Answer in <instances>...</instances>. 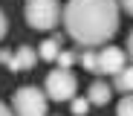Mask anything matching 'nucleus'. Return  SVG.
Wrapping results in <instances>:
<instances>
[{
  "label": "nucleus",
  "mask_w": 133,
  "mask_h": 116,
  "mask_svg": "<svg viewBox=\"0 0 133 116\" xmlns=\"http://www.w3.org/2000/svg\"><path fill=\"white\" fill-rule=\"evenodd\" d=\"M113 87L119 93H133V64H127L122 73L113 76Z\"/></svg>",
  "instance_id": "obj_8"
},
{
  "label": "nucleus",
  "mask_w": 133,
  "mask_h": 116,
  "mask_svg": "<svg viewBox=\"0 0 133 116\" xmlns=\"http://www.w3.org/2000/svg\"><path fill=\"white\" fill-rule=\"evenodd\" d=\"M58 52H61V44H58L55 38L41 41V46H38V55H41L43 61H58Z\"/></svg>",
  "instance_id": "obj_9"
},
{
  "label": "nucleus",
  "mask_w": 133,
  "mask_h": 116,
  "mask_svg": "<svg viewBox=\"0 0 133 116\" xmlns=\"http://www.w3.org/2000/svg\"><path fill=\"white\" fill-rule=\"evenodd\" d=\"M12 58H15V55H12L9 50H0V64H12Z\"/></svg>",
  "instance_id": "obj_15"
},
{
  "label": "nucleus",
  "mask_w": 133,
  "mask_h": 116,
  "mask_svg": "<svg viewBox=\"0 0 133 116\" xmlns=\"http://www.w3.org/2000/svg\"><path fill=\"white\" fill-rule=\"evenodd\" d=\"M23 17L32 29L38 32H49L58 26V20L64 17V9L58 0H26L23 3Z\"/></svg>",
  "instance_id": "obj_2"
},
{
  "label": "nucleus",
  "mask_w": 133,
  "mask_h": 116,
  "mask_svg": "<svg viewBox=\"0 0 133 116\" xmlns=\"http://www.w3.org/2000/svg\"><path fill=\"white\" fill-rule=\"evenodd\" d=\"M61 20L78 46H101L119 32V0H66Z\"/></svg>",
  "instance_id": "obj_1"
},
{
  "label": "nucleus",
  "mask_w": 133,
  "mask_h": 116,
  "mask_svg": "<svg viewBox=\"0 0 133 116\" xmlns=\"http://www.w3.org/2000/svg\"><path fill=\"white\" fill-rule=\"evenodd\" d=\"M110 93H113V87H110L107 81H93L90 87H87V99H90V105L104 107L110 102Z\"/></svg>",
  "instance_id": "obj_7"
},
{
  "label": "nucleus",
  "mask_w": 133,
  "mask_h": 116,
  "mask_svg": "<svg viewBox=\"0 0 133 116\" xmlns=\"http://www.w3.org/2000/svg\"><path fill=\"white\" fill-rule=\"evenodd\" d=\"M116 116H133V96H122V102L116 105Z\"/></svg>",
  "instance_id": "obj_11"
},
{
  "label": "nucleus",
  "mask_w": 133,
  "mask_h": 116,
  "mask_svg": "<svg viewBox=\"0 0 133 116\" xmlns=\"http://www.w3.org/2000/svg\"><path fill=\"white\" fill-rule=\"evenodd\" d=\"M119 6H122L127 15H133V0H119Z\"/></svg>",
  "instance_id": "obj_17"
},
{
  "label": "nucleus",
  "mask_w": 133,
  "mask_h": 116,
  "mask_svg": "<svg viewBox=\"0 0 133 116\" xmlns=\"http://www.w3.org/2000/svg\"><path fill=\"white\" fill-rule=\"evenodd\" d=\"M75 61H78V52H70V50H61L58 52V67H64V70H70Z\"/></svg>",
  "instance_id": "obj_12"
},
{
  "label": "nucleus",
  "mask_w": 133,
  "mask_h": 116,
  "mask_svg": "<svg viewBox=\"0 0 133 116\" xmlns=\"http://www.w3.org/2000/svg\"><path fill=\"white\" fill-rule=\"evenodd\" d=\"M38 52L32 50V46H17V50H15V58H12V64H9V70H12V73H23V70H32L35 64H38Z\"/></svg>",
  "instance_id": "obj_6"
},
{
  "label": "nucleus",
  "mask_w": 133,
  "mask_h": 116,
  "mask_svg": "<svg viewBox=\"0 0 133 116\" xmlns=\"http://www.w3.org/2000/svg\"><path fill=\"white\" fill-rule=\"evenodd\" d=\"M124 67H127V50H119V46L98 50V73L101 76H116Z\"/></svg>",
  "instance_id": "obj_5"
},
{
  "label": "nucleus",
  "mask_w": 133,
  "mask_h": 116,
  "mask_svg": "<svg viewBox=\"0 0 133 116\" xmlns=\"http://www.w3.org/2000/svg\"><path fill=\"white\" fill-rule=\"evenodd\" d=\"M15 116H46V90L38 87H17L12 96Z\"/></svg>",
  "instance_id": "obj_3"
},
{
  "label": "nucleus",
  "mask_w": 133,
  "mask_h": 116,
  "mask_svg": "<svg viewBox=\"0 0 133 116\" xmlns=\"http://www.w3.org/2000/svg\"><path fill=\"white\" fill-rule=\"evenodd\" d=\"M124 50H127V58L133 61V29H130V35H127V46H124Z\"/></svg>",
  "instance_id": "obj_16"
},
{
  "label": "nucleus",
  "mask_w": 133,
  "mask_h": 116,
  "mask_svg": "<svg viewBox=\"0 0 133 116\" xmlns=\"http://www.w3.org/2000/svg\"><path fill=\"white\" fill-rule=\"evenodd\" d=\"M43 90H46V96L52 102H72L75 99V90H78V78L70 73V70H52L46 73V81H43Z\"/></svg>",
  "instance_id": "obj_4"
},
{
  "label": "nucleus",
  "mask_w": 133,
  "mask_h": 116,
  "mask_svg": "<svg viewBox=\"0 0 133 116\" xmlns=\"http://www.w3.org/2000/svg\"><path fill=\"white\" fill-rule=\"evenodd\" d=\"M70 107H72V113H75V116H87V110H90V99L75 96V99L70 102Z\"/></svg>",
  "instance_id": "obj_13"
},
{
  "label": "nucleus",
  "mask_w": 133,
  "mask_h": 116,
  "mask_svg": "<svg viewBox=\"0 0 133 116\" xmlns=\"http://www.w3.org/2000/svg\"><path fill=\"white\" fill-rule=\"evenodd\" d=\"M81 67L87 70V73H98V52H96V50L81 52Z\"/></svg>",
  "instance_id": "obj_10"
},
{
  "label": "nucleus",
  "mask_w": 133,
  "mask_h": 116,
  "mask_svg": "<svg viewBox=\"0 0 133 116\" xmlns=\"http://www.w3.org/2000/svg\"><path fill=\"white\" fill-rule=\"evenodd\" d=\"M6 32H9V17L3 15V9H0V41L6 38Z\"/></svg>",
  "instance_id": "obj_14"
},
{
  "label": "nucleus",
  "mask_w": 133,
  "mask_h": 116,
  "mask_svg": "<svg viewBox=\"0 0 133 116\" xmlns=\"http://www.w3.org/2000/svg\"><path fill=\"white\" fill-rule=\"evenodd\" d=\"M0 116H15V110H9L3 102H0Z\"/></svg>",
  "instance_id": "obj_18"
}]
</instances>
